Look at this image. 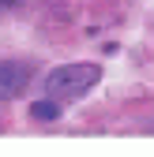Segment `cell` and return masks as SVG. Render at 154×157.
Segmentation results:
<instances>
[{"mask_svg":"<svg viewBox=\"0 0 154 157\" xmlns=\"http://www.w3.org/2000/svg\"><path fill=\"white\" fill-rule=\"evenodd\" d=\"M30 116H34V120H42V124H49V120H56V116H60V101H56V97L34 101V105H30Z\"/></svg>","mask_w":154,"mask_h":157,"instance_id":"cell-3","label":"cell"},{"mask_svg":"<svg viewBox=\"0 0 154 157\" xmlns=\"http://www.w3.org/2000/svg\"><path fill=\"white\" fill-rule=\"evenodd\" d=\"M102 78V67L98 64H64L45 75V94L56 97V101H71V97H83L94 82Z\"/></svg>","mask_w":154,"mask_h":157,"instance_id":"cell-1","label":"cell"},{"mask_svg":"<svg viewBox=\"0 0 154 157\" xmlns=\"http://www.w3.org/2000/svg\"><path fill=\"white\" fill-rule=\"evenodd\" d=\"M30 78V67L19 64V60H0V101H8V97H15L19 90L26 86Z\"/></svg>","mask_w":154,"mask_h":157,"instance_id":"cell-2","label":"cell"},{"mask_svg":"<svg viewBox=\"0 0 154 157\" xmlns=\"http://www.w3.org/2000/svg\"><path fill=\"white\" fill-rule=\"evenodd\" d=\"M19 4V0H0V8H15Z\"/></svg>","mask_w":154,"mask_h":157,"instance_id":"cell-4","label":"cell"}]
</instances>
